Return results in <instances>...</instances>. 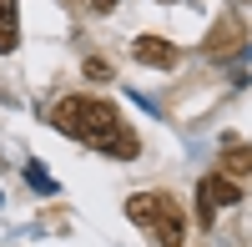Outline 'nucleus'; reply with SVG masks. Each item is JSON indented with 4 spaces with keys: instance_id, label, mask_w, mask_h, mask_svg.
Returning <instances> with one entry per match:
<instances>
[{
    "instance_id": "nucleus-1",
    "label": "nucleus",
    "mask_w": 252,
    "mask_h": 247,
    "mask_svg": "<svg viewBox=\"0 0 252 247\" xmlns=\"http://www.w3.org/2000/svg\"><path fill=\"white\" fill-rule=\"evenodd\" d=\"M56 126L76 141H86V147H96V152H106V156H121V161H131L141 152V141L126 126V116L111 101H96V96H66L56 106Z\"/></svg>"
},
{
    "instance_id": "nucleus-2",
    "label": "nucleus",
    "mask_w": 252,
    "mask_h": 247,
    "mask_svg": "<svg viewBox=\"0 0 252 247\" xmlns=\"http://www.w3.org/2000/svg\"><path fill=\"white\" fill-rule=\"evenodd\" d=\"M126 217L152 232L157 247H182L187 242V212L177 207V197H166V192H136L126 202Z\"/></svg>"
},
{
    "instance_id": "nucleus-3",
    "label": "nucleus",
    "mask_w": 252,
    "mask_h": 247,
    "mask_svg": "<svg viewBox=\"0 0 252 247\" xmlns=\"http://www.w3.org/2000/svg\"><path fill=\"white\" fill-rule=\"evenodd\" d=\"M242 202V187L232 177H222V172H207L202 182H197V222L202 227H212L217 222V207H237Z\"/></svg>"
},
{
    "instance_id": "nucleus-4",
    "label": "nucleus",
    "mask_w": 252,
    "mask_h": 247,
    "mask_svg": "<svg viewBox=\"0 0 252 247\" xmlns=\"http://www.w3.org/2000/svg\"><path fill=\"white\" fill-rule=\"evenodd\" d=\"M131 56L141 61V66H161V71H172L177 61H182V51L172 46V40H161V35H141L136 46H131Z\"/></svg>"
},
{
    "instance_id": "nucleus-5",
    "label": "nucleus",
    "mask_w": 252,
    "mask_h": 247,
    "mask_svg": "<svg viewBox=\"0 0 252 247\" xmlns=\"http://www.w3.org/2000/svg\"><path fill=\"white\" fill-rule=\"evenodd\" d=\"M242 35H247V31H242V20H237V15H227V20H217V31L202 40V51L222 61V56H232V51L242 46Z\"/></svg>"
},
{
    "instance_id": "nucleus-6",
    "label": "nucleus",
    "mask_w": 252,
    "mask_h": 247,
    "mask_svg": "<svg viewBox=\"0 0 252 247\" xmlns=\"http://www.w3.org/2000/svg\"><path fill=\"white\" fill-rule=\"evenodd\" d=\"M217 172H222V177H232V182H242V177L252 172V147H242V141H227V147H222V161H217Z\"/></svg>"
},
{
    "instance_id": "nucleus-7",
    "label": "nucleus",
    "mask_w": 252,
    "mask_h": 247,
    "mask_svg": "<svg viewBox=\"0 0 252 247\" xmlns=\"http://www.w3.org/2000/svg\"><path fill=\"white\" fill-rule=\"evenodd\" d=\"M15 46H20V5L0 0V56H10Z\"/></svg>"
},
{
    "instance_id": "nucleus-8",
    "label": "nucleus",
    "mask_w": 252,
    "mask_h": 247,
    "mask_svg": "<svg viewBox=\"0 0 252 247\" xmlns=\"http://www.w3.org/2000/svg\"><path fill=\"white\" fill-rule=\"evenodd\" d=\"M26 182H31V187H40V192H51V187H56V182H51L46 172L35 167V161H31V167H26Z\"/></svg>"
},
{
    "instance_id": "nucleus-9",
    "label": "nucleus",
    "mask_w": 252,
    "mask_h": 247,
    "mask_svg": "<svg viewBox=\"0 0 252 247\" xmlns=\"http://www.w3.org/2000/svg\"><path fill=\"white\" fill-rule=\"evenodd\" d=\"M86 76H91V81H106L111 71H106V66H101V61H86Z\"/></svg>"
},
{
    "instance_id": "nucleus-10",
    "label": "nucleus",
    "mask_w": 252,
    "mask_h": 247,
    "mask_svg": "<svg viewBox=\"0 0 252 247\" xmlns=\"http://www.w3.org/2000/svg\"><path fill=\"white\" fill-rule=\"evenodd\" d=\"M91 5H96L101 15H106V10H116V5H121V0H91Z\"/></svg>"
}]
</instances>
